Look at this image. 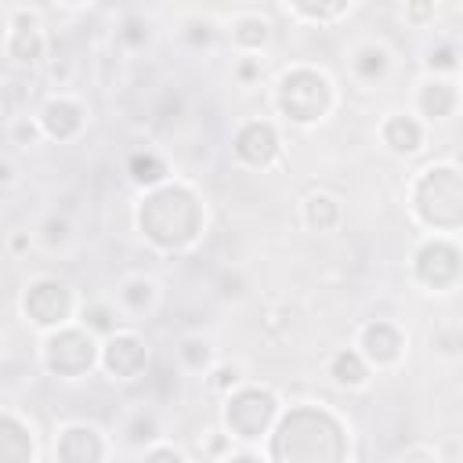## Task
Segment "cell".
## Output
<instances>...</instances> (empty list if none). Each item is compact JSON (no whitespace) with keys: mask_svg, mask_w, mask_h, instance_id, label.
<instances>
[{"mask_svg":"<svg viewBox=\"0 0 463 463\" xmlns=\"http://www.w3.org/2000/svg\"><path fill=\"white\" fill-rule=\"evenodd\" d=\"M239 152H243L246 160H253V163H268L275 156L272 131H268V127H261V123H253L250 131H243V138H239Z\"/></svg>","mask_w":463,"mask_h":463,"instance_id":"6da1fadb","label":"cell"},{"mask_svg":"<svg viewBox=\"0 0 463 463\" xmlns=\"http://www.w3.org/2000/svg\"><path fill=\"white\" fill-rule=\"evenodd\" d=\"M388 141H391L398 152H413V148L420 145L417 123H413V120H391V127H388Z\"/></svg>","mask_w":463,"mask_h":463,"instance_id":"7a4b0ae2","label":"cell"},{"mask_svg":"<svg viewBox=\"0 0 463 463\" xmlns=\"http://www.w3.org/2000/svg\"><path fill=\"white\" fill-rule=\"evenodd\" d=\"M265 37H268V25L265 22H257V18H243L239 22V33H236L239 44H265Z\"/></svg>","mask_w":463,"mask_h":463,"instance_id":"3957f363","label":"cell"},{"mask_svg":"<svg viewBox=\"0 0 463 463\" xmlns=\"http://www.w3.org/2000/svg\"><path fill=\"white\" fill-rule=\"evenodd\" d=\"M366 373H362V362H358L355 355H341L337 358V380H344V383H358Z\"/></svg>","mask_w":463,"mask_h":463,"instance_id":"277c9868","label":"cell"},{"mask_svg":"<svg viewBox=\"0 0 463 463\" xmlns=\"http://www.w3.org/2000/svg\"><path fill=\"white\" fill-rule=\"evenodd\" d=\"M160 170H163V167H160L156 160H141V156L134 160V177H138V182H156Z\"/></svg>","mask_w":463,"mask_h":463,"instance_id":"5b68a950","label":"cell"}]
</instances>
